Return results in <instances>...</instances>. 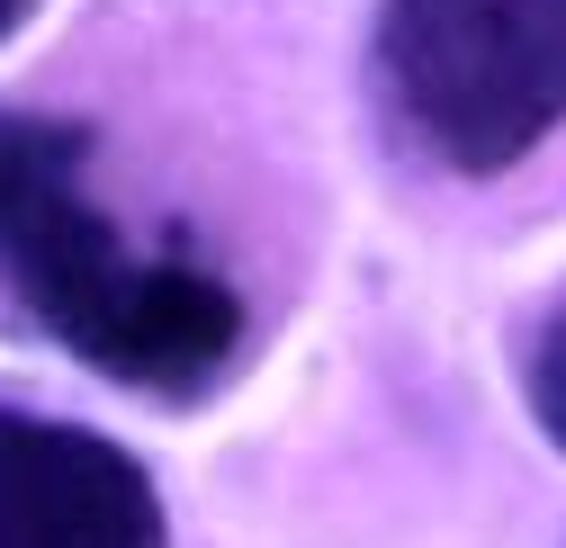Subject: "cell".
<instances>
[{
  "instance_id": "6da1fadb",
  "label": "cell",
  "mask_w": 566,
  "mask_h": 548,
  "mask_svg": "<svg viewBox=\"0 0 566 548\" xmlns=\"http://www.w3.org/2000/svg\"><path fill=\"white\" fill-rule=\"evenodd\" d=\"M82 171V126L0 108V288L99 378L135 396H198L243 341L234 288L189 261L126 252Z\"/></svg>"
},
{
  "instance_id": "7a4b0ae2",
  "label": "cell",
  "mask_w": 566,
  "mask_h": 548,
  "mask_svg": "<svg viewBox=\"0 0 566 548\" xmlns=\"http://www.w3.org/2000/svg\"><path fill=\"white\" fill-rule=\"evenodd\" d=\"M378 73L413 145L485 180L566 126V0H387Z\"/></svg>"
},
{
  "instance_id": "3957f363",
  "label": "cell",
  "mask_w": 566,
  "mask_h": 548,
  "mask_svg": "<svg viewBox=\"0 0 566 548\" xmlns=\"http://www.w3.org/2000/svg\"><path fill=\"white\" fill-rule=\"evenodd\" d=\"M0 548H171V530L117 441L0 404Z\"/></svg>"
},
{
  "instance_id": "277c9868",
  "label": "cell",
  "mask_w": 566,
  "mask_h": 548,
  "mask_svg": "<svg viewBox=\"0 0 566 548\" xmlns=\"http://www.w3.org/2000/svg\"><path fill=\"white\" fill-rule=\"evenodd\" d=\"M531 414H539V432L566 450V315L531 341Z\"/></svg>"
},
{
  "instance_id": "5b68a950",
  "label": "cell",
  "mask_w": 566,
  "mask_h": 548,
  "mask_svg": "<svg viewBox=\"0 0 566 548\" xmlns=\"http://www.w3.org/2000/svg\"><path fill=\"white\" fill-rule=\"evenodd\" d=\"M28 10H36V0H0V45L19 36V19H28Z\"/></svg>"
}]
</instances>
